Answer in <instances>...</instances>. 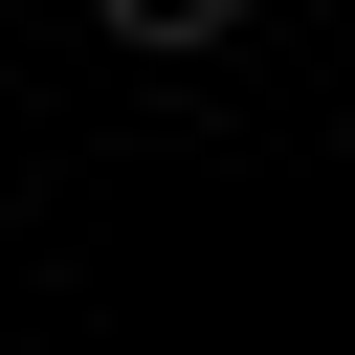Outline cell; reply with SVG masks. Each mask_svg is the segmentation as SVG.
Instances as JSON below:
<instances>
[{
    "mask_svg": "<svg viewBox=\"0 0 355 355\" xmlns=\"http://www.w3.org/2000/svg\"><path fill=\"white\" fill-rule=\"evenodd\" d=\"M89 22H111V44H155V67H178V44H222V22H244V0H89Z\"/></svg>",
    "mask_w": 355,
    "mask_h": 355,
    "instance_id": "obj_1",
    "label": "cell"
}]
</instances>
